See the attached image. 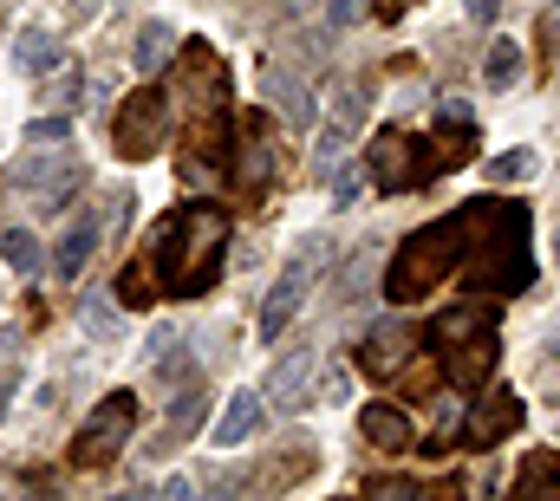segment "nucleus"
<instances>
[{
    "label": "nucleus",
    "mask_w": 560,
    "mask_h": 501,
    "mask_svg": "<svg viewBox=\"0 0 560 501\" xmlns=\"http://www.w3.org/2000/svg\"><path fill=\"white\" fill-rule=\"evenodd\" d=\"M235 176H242L248 189H261V183H268V137H261V130H248V150H242Z\"/></svg>",
    "instance_id": "4be33fe9"
},
{
    "label": "nucleus",
    "mask_w": 560,
    "mask_h": 501,
    "mask_svg": "<svg viewBox=\"0 0 560 501\" xmlns=\"http://www.w3.org/2000/svg\"><path fill=\"white\" fill-rule=\"evenodd\" d=\"M13 66H20V72H59V66H66V39L46 33V26H26V33L13 39Z\"/></svg>",
    "instance_id": "f8f14e48"
},
{
    "label": "nucleus",
    "mask_w": 560,
    "mask_h": 501,
    "mask_svg": "<svg viewBox=\"0 0 560 501\" xmlns=\"http://www.w3.org/2000/svg\"><path fill=\"white\" fill-rule=\"evenodd\" d=\"M92 7H98V0H72V13H92Z\"/></svg>",
    "instance_id": "72a5a7b5"
},
{
    "label": "nucleus",
    "mask_w": 560,
    "mask_h": 501,
    "mask_svg": "<svg viewBox=\"0 0 560 501\" xmlns=\"http://www.w3.org/2000/svg\"><path fill=\"white\" fill-rule=\"evenodd\" d=\"M143 280H150V273H143V267H125V273H118V287H112V293H118V300H125V306H143V300H150V293H143Z\"/></svg>",
    "instance_id": "bb28decb"
},
{
    "label": "nucleus",
    "mask_w": 560,
    "mask_h": 501,
    "mask_svg": "<svg viewBox=\"0 0 560 501\" xmlns=\"http://www.w3.org/2000/svg\"><path fill=\"white\" fill-rule=\"evenodd\" d=\"M268 105H275L287 125H306V118H313V98H306V85H300L293 72H275V79H268Z\"/></svg>",
    "instance_id": "dca6fc26"
},
{
    "label": "nucleus",
    "mask_w": 560,
    "mask_h": 501,
    "mask_svg": "<svg viewBox=\"0 0 560 501\" xmlns=\"http://www.w3.org/2000/svg\"><path fill=\"white\" fill-rule=\"evenodd\" d=\"M313 377H319V359H313V352H293L287 365H275L268 397H275L280 410H300V404H306V391H313Z\"/></svg>",
    "instance_id": "9b49d317"
},
{
    "label": "nucleus",
    "mask_w": 560,
    "mask_h": 501,
    "mask_svg": "<svg viewBox=\"0 0 560 501\" xmlns=\"http://www.w3.org/2000/svg\"><path fill=\"white\" fill-rule=\"evenodd\" d=\"M170 46H176V33H170L163 20H150V26L138 33V72H156V66L170 59Z\"/></svg>",
    "instance_id": "6ab92c4d"
},
{
    "label": "nucleus",
    "mask_w": 560,
    "mask_h": 501,
    "mask_svg": "<svg viewBox=\"0 0 560 501\" xmlns=\"http://www.w3.org/2000/svg\"><path fill=\"white\" fill-rule=\"evenodd\" d=\"M522 430V397L515 391H489L476 410H469V443L476 450H489V443H502V436H515Z\"/></svg>",
    "instance_id": "1a4fd4ad"
},
{
    "label": "nucleus",
    "mask_w": 560,
    "mask_h": 501,
    "mask_svg": "<svg viewBox=\"0 0 560 501\" xmlns=\"http://www.w3.org/2000/svg\"><path fill=\"white\" fill-rule=\"evenodd\" d=\"M0 417H7V391H0Z\"/></svg>",
    "instance_id": "c9c22d12"
},
{
    "label": "nucleus",
    "mask_w": 560,
    "mask_h": 501,
    "mask_svg": "<svg viewBox=\"0 0 560 501\" xmlns=\"http://www.w3.org/2000/svg\"><path fill=\"white\" fill-rule=\"evenodd\" d=\"M176 118L189 130V143L196 150H183V170H189V183H209V150H222L229 137V85H222V59L209 53V46H189V59H183V79H176Z\"/></svg>",
    "instance_id": "f03ea898"
},
{
    "label": "nucleus",
    "mask_w": 560,
    "mask_h": 501,
    "mask_svg": "<svg viewBox=\"0 0 560 501\" xmlns=\"http://www.w3.org/2000/svg\"><path fill=\"white\" fill-rule=\"evenodd\" d=\"M555 260H560V229H555Z\"/></svg>",
    "instance_id": "f704fd0d"
},
{
    "label": "nucleus",
    "mask_w": 560,
    "mask_h": 501,
    "mask_svg": "<svg viewBox=\"0 0 560 501\" xmlns=\"http://www.w3.org/2000/svg\"><path fill=\"white\" fill-rule=\"evenodd\" d=\"M463 7H469V20H476V26H489V20L502 13V0H463Z\"/></svg>",
    "instance_id": "7c9ffc66"
},
{
    "label": "nucleus",
    "mask_w": 560,
    "mask_h": 501,
    "mask_svg": "<svg viewBox=\"0 0 560 501\" xmlns=\"http://www.w3.org/2000/svg\"><path fill=\"white\" fill-rule=\"evenodd\" d=\"M405 359H411V333H405V326H378V333L365 339V365L378 377H398Z\"/></svg>",
    "instance_id": "4468645a"
},
{
    "label": "nucleus",
    "mask_w": 560,
    "mask_h": 501,
    "mask_svg": "<svg viewBox=\"0 0 560 501\" xmlns=\"http://www.w3.org/2000/svg\"><path fill=\"white\" fill-rule=\"evenodd\" d=\"M222 242H229V215L215 202H189L183 215H170L156 229V273L170 293H202L222 267Z\"/></svg>",
    "instance_id": "f257e3e1"
},
{
    "label": "nucleus",
    "mask_w": 560,
    "mask_h": 501,
    "mask_svg": "<svg viewBox=\"0 0 560 501\" xmlns=\"http://www.w3.org/2000/svg\"><path fill=\"white\" fill-rule=\"evenodd\" d=\"M79 319H85L92 339H118V306H112V293H85V300H79Z\"/></svg>",
    "instance_id": "a211bd4d"
},
{
    "label": "nucleus",
    "mask_w": 560,
    "mask_h": 501,
    "mask_svg": "<svg viewBox=\"0 0 560 501\" xmlns=\"http://www.w3.org/2000/svg\"><path fill=\"white\" fill-rule=\"evenodd\" d=\"M98 248V215H79V222H66V235H59V248H52V267L66 273V280H79L85 273V260Z\"/></svg>",
    "instance_id": "ddd939ff"
},
{
    "label": "nucleus",
    "mask_w": 560,
    "mask_h": 501,
    "mask_svg": "<svg viewBox=\"0 0 560 501\" xmlns=\"http://www.w3.org/2000/svg\"><path fill=\"white\" fill-rule=\"evenodd\" d=\"M0 260H7L13 273H39V242H33L26 229H13V235H0Z\"/></svg>",
    "instance_id": "412c9836"
},
{
    "label": "nucleus",
    "mask_w": 560,
    "mask_h": 501,
    "mask_svg": "<svg viewBox=\"0 0 560 501\" xmlns=\"http://www.w3.org/2000/svg\"><path fill=\"white\" fill-rule=\"evenodd\" d=\"M346 143H352V137H346V130H319V143H313V170H319V176H326V170H332V163H339V156H346Z\"/></svg>",
    "instance_id": "b1692460"
},
{
    "label": "nucleus",
    "mask_w": 560,
    "mask_h": 501,
    "mask_svg": "<svg viewBox=\"0 0 560 501\" xmlns=\"http://www.w3.org/2000/svg\"><path fill=\"white\" fill-rule=\"evenodd\" d=\"M346 391H352V377H346L339 365H332V372H326V384H319V397H332V404H346Z\"/></svg>",
    "instance_id": "c85d7f7f"
},
{
    "label": "nucleus",
    "mask_w": 560,
    "mask_h": 501,
    "mask_svg": "<svg viewBox=\"0 0 560 501\" xmlns=\"http://www.w3.org/2000/svg\"><path fill=\"white\" fill-rule=\"evenodd\" d=\"M359 183H365L359 170H339V176H332V202H339V209H346V202H359Z\"/></svg>",
    "instance_id": "cd10ccee"
},
{
    "label": "nucleus",
    "mask_w": 560,
    "mask_h": 501,
    "mask_svg": "<svg viewBox=\"0 0 560 501\" xmlns=\"http://www.w3.org/2000/svg\"><path fill=\"white\" fill-rule=\"evenodd\" d=\"M319 260H326V242L313 235L306 248L293 254L287 267H280V280H275V293L261 300V339H280V326L300 313V300H306V287H313V273H319Z\"/></svg>",
    "instance_id": "423d86ee"
},
{
    "label": "nucleus",
    "mask_w": 560,
    "mask_h": 501,
    "mask_svg": "<svg viewBox=\"0 0 560 501\" xmlns=\"http://www.w3.org/2000/svg\"><path fill=\"white\" fill-rule=\"evenodd\" d=\"M255 430H261V397H255V391H229V404H222V417H215V443L235 450V443H248Z\"/></svg>",
    "instance_id": "9d476101"
},
{
    "label": "nucleus",
    "mask_w": 560,
    "mask_h": 501,
    "mask_svg": "<svg viewBox=\"0 0 560 501\" xmlns=\"http://www.w3.org/2000/svg\"><path fill=\"white\" fill-rule=\"evenodd\" d=\"M365 112H372V98H365V85H332V118H326L332 130H346V137H359V130H365Z\"/></svg>",
    "instance_id": "f3484780"
},
{
    "label": "nucleus",
    "mask_w": 560,
    "mask_h": 501,
    "mask_svg": "<svg viewBox=\"0 0 560 501\" xmlns=\"http://www.w3.org/2000/svg\"><path fill=\"white\" fill-rule=\"evenodd\" d=\"M535 170V150H509V156H489V183H522Z\"/></svg>",
    "instance_id": "5701e85b"
},
{
    "label": "nucleus",
    "mask_w": 560,
    "mask_h": 501,
    "mask_svg": "<svg viewBox=\"0 0 560 501\" xmlns=\"http://www.w3.org/2000/svg\"><path fill=\"white\" fill-rule=\"evenodd\" d=\"M52 98H59V105H79V72H66V79L52 85Z\"/></svg>",
    "instance_id": "2f4dec72"
},
{
    "label": "nucleus",
    "mask_w": 560,
    "mask_h": 501,
    "mask_svg": "<svg viewBox=\"0 0 560 501\" xmlns=\"http://www.w3.org/2000/svg\"><path fill=\"white\" fill-rule=\"evenodd\" d=\"M72 125L66 118H39V125H26V143H39V150H52V143H66Z\"/></svg>",
    "instance_id": "a878e982"
},
{
    "label": "nucleus",
    "mask_w": 560,
    "mask_h": 501,
    "mask_svg": "<svg viewBox=\"0 0 560 501\" xmlns=\"http://www.w3.org/2000/svg\"><path fill=\"white\" fill-rule=\"evenodd\" d=\"M163 118H170V105H163V92H138V98H125V112H118V156H156L163 150Z\"/></svg>",
    "instance_id": "0eeeda50"
},
{
    "label": "nucleus",
    "mask_w": 560,
    "mask_h": 501,
    "mask_svg": "<svg viewBox=\"0 0 560 501\" xmlns=\"http://www.w3.org/2000/svg\"><path fill=\"white\" fill-rule=\"evenodd\" d=\"M548 39H555V53H560V7L548 13Z\"/></svg>",
    "instance_id": "473e14b6"
},
{
    "label": "nucleus",
    "mask_w": 560,
    "mask_h": 501,
    "mask_svg": "<svg viewBox=\"0 0 560 501\" xmlns=\"http://www.w3.org/2000/svg\"><path fill=\"white\" fill-rule=\"evenodd\" d=\"M196 417H202V397H183V404L170 410V430H163V443H183V436L196 430Z\"/></svg>",
    "instance_id": "393cba45"
},
{
    "label": "nucleus",
    "mask_w": 560,
    "mask_h": 501,
    "mask_svg": "<svg viewBox=\"0 0 560 501\" xmlns=\"http://www.w3.org/2000/svg\"><path fill=\"white\" fill-rule=\"evenodd\" d=\"M430 339H450V346H443V372L456 377V384H482V377L495 372V352H502V346H495V333H489L476 313H450Z\"/></svg>",
    "instance_id": "20e7f679"
},
{
    "label": "nucleus",
    "mask_w": 560,
    "mask_h": 501,
    "mask_svg": "<svg viewBox=\"0 0 560 501\" xmlns=\"http://www.w3.org/2000/svg\"><path fill=\"white\" fill-rule=\"evenodd\" d=\"M430 170H436L430 150H423L418 137H405V130H385V137L372 143V176H378L385 189H418Z\"/></svg>",
    "instance_id": "6e6552de"
},
{
    "label": "nucleus",
    "mask_w": 560,
    "mask_h": 501,
    "mask_svg": "<svg viewBox=\"0 0 560 501\" xmlns=\"http://www.w3.org/2000/svg\"><path fill=\"white\" fill-rule=\"evenodd\" d=\"M326 13H332V26H352L359 20V0H326Z\"/></svg>",
    "instance_id": "c756f323"
},
{
    "label": "nucleus",
    "mask_w": 560,
    "mask_h": 501,
    "mask_svg": "<svg viewBox=\"0 0 560 501\" xmlns=\"http://www.w3.org/2000/svg\"><path fill=\"white\" fill-rule=\"evenodd\" d=\"M463 222H469V209H456L450 222L418 229V235L398 248L392 273H385V293H392L398 306H411V300H423V293H436V280H443V273L456 267V254H463Z\"/></svg>",
    "instance_id": "7ed1b4c3"
},
{
    "label": "nucleus",
    "mask_w": 560,
    "mask_h": 501,
    "mask_svg": "<svg viewBox=\"0 0 560 501\" xmlns=\"http://www.w3.org/2000/svg\"><path fill=\"white\" fill-rule=\"evenodd\" d=\"M359 430H365V443H378V450H411V417H405V410L372 404V410L359 417Z\"/></svg>",
    "instance_id": "2eb2a0df"
},
{
    "label": "nucleus",
    "mask_w": 560,
    "mask_h": 501,
    "mask_svg": "<svg viewBox=\"0 0 560 501\" xmlns=\"http://www.w3.org/2000/svg\"><path fill=\"white\" fill-rule=\"evenodd\" d=\"M482 72H489V85H515V79H522V46H515V39H495Z\"/></svg>",
    "instance_id": "aec40b11"
},
{
    "label": "nucleus",
    "mask_w": 560,
    "mask_h": 501,
    "mask_svg": "<svg viewBox=\"0 0 560 501\" xmlns=\"http://www.w3.org/2000/svg\"><path fill=\"white\" fill-rule=\"evenodd\" d=\"M131 423H138V404L118 391V397H105L92 417H85V430L72 436V463H85V469H98V463H112L118 450H125V436H131Z\"/></svg>",
    "instance_id": "39448f33"
}]
</instances>
